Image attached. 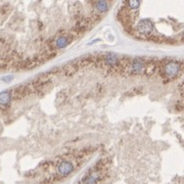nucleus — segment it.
Segmentation results:
<instances>
[{
  "label": "nucleus",
  "mask_w": 184,
  "mask_h": 184,
  "mask_svg": "<svg viewBox=\"0 0 184 184\" xmlns=\"http://www.w3.org/2000/svg\"><path fill=\"white\" fill-rule=\"evenodd\" d=\"M152 29H153L152 23L148 19H143V20H141L137 26L138 32L143 35H149L152 32Z\"/></svg>",
  "instance_id": "obj_1"
},
{
  "label": "nucleus",
  "mask_w": 184,
  "mask_h": 184,
  "mask_svg": "<svg viewBox=\"0 0 184 184\" xmlns=\"http://www.w3.org/2000/svg\"><path fill=\"white\" fill-rule=\"evenodd\" d=\"M74 171V166L72 165V163L64 161L61 162L57 167V173L59 174V176L61 177H66L68 175H70L72 172Z\"/></svg>",
  "instance_id": "obj_2"
},
{
  "label": "nucleus",
  "mask_w": 184,
  "mask_h": 184,
  "mask_svg": "<svg viewBox=\"0 0 184 184\" xmlns=\"http://www.w3.org/2000/svg\"><path fill=\"white\" fill-rule=\"evenodd\" d=\"M179 71H180L179 64H177V62H174V61H171V62L167 64L166 66H165V74L169 78H174V77H176L179 74Z\"/></svg>",
  "instance_id": "obj_3"
},
{
  "label": "nucleus",
  "mask_w": 184,
  "mask_h": 184,
  "mask_svg": "<svg viewBox=\"0 0 184 184\" xmlns=\"http://www.w3.org/2000/svg\"><path fill=\"white\" fill-rule=\"evenodd\" d=\"M144 69V64H143L142 60L136 58L133 60L132 64H131V70H132L133 74H140Z\"/></svg>",
  "instance_id": "obj_4"
},
{
  "label": "nucleus",
  "mask_w": 184,
  "mask_h": 184,
  "mask_svg": "<svg viewBox=\"0 0 184 184\" xmlns=\"http://www.w3.org/2000/svg\"><path fill=\"white\" fill-rule=\"evenodd\" d=\"M94 7H95V9L97 10V11L104 12L108 10V4L106 1H97V2H95V4H94Z\"/></svg>",
  "instance_id": "obj_5"
},
{
  "label": "nucleus",
  "mask_w": 184,
  "mask_h": 184,
  "mask_svg": "<svg viewBox=\"0 0 184 184\" xmlns=\"http://www.w3.org/2000/svg\"><path fill=\"white\" fill-rule=\"evenodd\" d=\"M104 59H106V64H108V66H116L117 62H118V57L116 56L115 54H113V53L108 54Z\"/></svg>",
  "instance_id": "obj_6"
},
{
  "label": "nucleus",
  "mask_w": 184,
  "mask_h": 184,
  "mask_svg": "<svg viewBox=\"0 0 184 184\" xmlns=\"http://www.w3.org/2000/svg\"><path fill=\"white\" fill-rule=\"evenodd\" d=\"M55 44L58 48H64L66 45L69 44V40L66 36H60L59 38H57L55 41Z\"/></svg>",
  "instance_id": "obj_7"
},
{
  "label": "nucleus",
  "mask_w": 184,
  "mask_h": 184,
  "mask_svg": "<svg viewBox=\"0 0 184 184\" xmlns=\"http://www.w3.org/2000/svg\"><path fill=\"white\" fill-rule=\"evenodd\" d=\"M98 181V176L95 174L91 175V176H89L88 178H87V180H86L85 184H96Z\"/></svg>",
  "instance_id": "obj_8"
},
{
  "label": "nucleus",
  "mask_w": 184,
  "mask_h": 184,
  "mask_svg": "<svg viewBox=\"0 0 184 184\" xmlns=\"http://www.w3.org/2000/svg\"><path fill=\"white\" fill-rule=\"evenodd\" d=\"M128 6L131 8V9H137L140 6V2L137 0H134V1H129L128 2Z\"/></svg>",
  "instance_id": "obj_9"
},
{
  "label": "nucleus",
  "mask_w": 184,
  "mask_h": 184,
  "mask_svg": "<svg viewBox=\"0 0 184 184\" xmlns=\"http://www.w3.org/2000/svg\"><path fill=\"white\" fill-rule=\"evenodd\" d=\"M12 79H13V77H12V76H6V77H3L2 80H3V81H5V82H8V81H11Z\"/></svg>",
  "instance_id": "obj_10"
},
{
  "label": "nucleus",
  "mask_w": 184,
  "mask_h": 184,
  "mask_svg": "<svg viewBox=\"0 0 184 184\" xmlns=\"http://www.w3.org/2000/svg\"><path fill=\"white\" fill-rule=\"evenodd\" d=\"M100 41V39H95V40H93V41H91V42H89L88 44L87 45H92V44H95V43H97V42H99Z\"/></svg>",
  "instance_id": "obj_11"
}]
</instances>
